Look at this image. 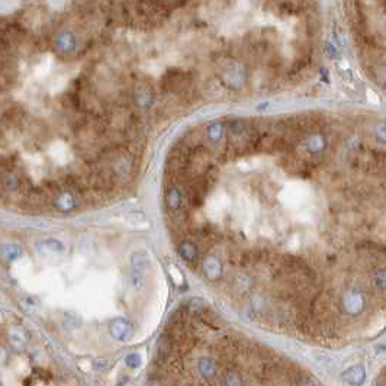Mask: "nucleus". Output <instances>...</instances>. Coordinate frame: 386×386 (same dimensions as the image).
Instances as JSON below:
<instances>
[{
	"instance_id": "3",
	"label": "nucleus",
	"mask_w": 386,
	"mask_h": 386,
	"mask_svg": "<svg viewBox=\"0 0 386 386\" xmlns=\"http://www.w3.org/2000/svg\"><path fill=\"white\" fill-rule=\"evenodd\" d=\"M198 369H199V372H201V375L203 377H212L215 375V372H216V366L213 363L212 360H209V359H202L201 362H199V366H198Z\"/></svg>"
},
{
	"instance_id": "6",
	"label": "nucleus",
	"mask_w": 386,
	"mask_h": 386,
	"mask_svg": "<svg viewBox=\"0 0 386 386\" xmlns=\"http://www.w3.org/2000/svg\"><path fill=\"white\" fill-rule=\"evenodd\" d=\"M225 386H243V380L237 373L230 372L225 376Z\"/></svg>"
},
{
	"instance_id": "1",
	"label": "nucleus",
	"mask_w": 386,
	"mask_h": 386,
	"mask_svg": "<svg viewBox=\"0 0 386 386\" xmlns=\"http://www.w3.org/2000/svg\"><path fill=\"white\" fill-rule=\"evenodd\" d=\"M109 333L118 341H128L134 335V327L126 319L118 318V319L112 321L111 327H109Z\"/></svg>"
},
{
	"instance_id": "2",
	"label": "nucleus",
	"mask_w": 386,
	"mask_h": 386,
	"mask_svg": "<svg viewBox=\"0 0 386 386\" xmlns=\"http://www.w3.org/2000/svg\"><path fill=\"white\" fill-rule=\"evenodd\" d=\"M344 304L348 312L356 314L357 311H360L363 308V296L359 294V292L353 291V292H350V294L347 295Z\"/></svg>"
},
{
	"instance_id": "7",
	"label": "nucleus",
	"mask_w": 386,
	"mask_h": 386,
	"mask_svg": "<svg viewBox=\"0 0 386 386\" xmlns=\"http://www.w3.org/2000/svg\"><path fill=\"white\" fill-rule=\"evenodd\" d=\"M376 282L380 287L386 289V270H380L379 273L376 274Z\"/></svg>"
},
{
	"instance_id": "5",
	"label": "nucleus",
	"mask_w": 386,
	"mask_h": 386,
	"mask_svg": "<svg viewBox=\"0 0 386 386\" xmlns=\"http://www.w3.org/2000/svg\"><path fill=\"white\" fill-rule=\"evenodd\" d=\"M125 363H126V366H130L131 369H137V367L141 366V357H140L138 353H131V355H128L125 357Z\"/></svg>"
},
{
	"instance_id": "8",
	"label": "nucleus",
	"mask_w": 386,
	"mask_h": 386,
	"mask_svg": "<svg viewBox=\"0 0 386 386\" xmlns=\"http://www.w3.org/2000/svg\"><path fill=\"white\" fill-rule=\"evenodd\" d=\"M376 137H377V140H380V141H386V125H379L377 128H376Z\"/></svg>"
},
{
	"instance_id": "10",
	"label": "nucleus",
	"mask_w": 386,
	"mask_h": 386,
	"mask_svg": "<svg viewBox=\"0 0 386 386\" xmlns=\"http://www.w3.org/2000/svg\"><path fill=\"white\" fill-rule=\"evenodd\" d=\"M186 386H189V385H186Z\"/></svg>"
},
{
	"instance_id": "4",
	"label": "nucleus",
	"mask_w": 386,
	"mask_h": 386,
	"mask_svg": "<svg viewBox=\"0 0 386 386\" xmlns=\"http://www.w3.org/2000/svg\"><path fill=\"white\" fill-rule=\"evenodd\" d=\"M324 147H325V141L321 135H312V137H309V140H308V148H309L311 151L312 152L323 151V148H324Z\"/></svg>"
},
{
	"instance_id": "9",
	"label": "nucleus",
	"mask_w": 386,
	"mask_h": 386,
	"mask_svg": "<svg viewBox=\"0 0 386 386\" xmlns=\"http://www.w3.org/2000/svg\"><path fill=\"white\" fill-rule=\"evenodd\" d=\"M299 386H314V383H311V382H302Z\"/></svg>"
}]
</instances>
